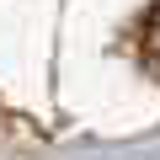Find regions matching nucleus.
Listing matches in <instances>:
<instances>
[{"instance_id":"f257e3e1","label":"nucleus","mask_w":160,"mask_h":160,"mask_svg":"<svg viewBox=\"0 0 160 160\" xmlns=\"http://www.w3.org/2000/svg\"><path fill=\"white\" fill-rule=\"evenodd\" d=\"M144 64L160 75V11H149V22H144Z\"/></svg>"}]
</instances>
